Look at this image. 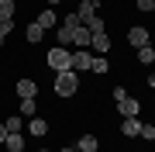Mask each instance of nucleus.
Returning <instances> with one entry per match:
<instances>
[{
    "label": "nucleus",
    "mask_w": 155,
    "mask_h": 152,
    "mask_svg": "<svg viewBox=\"0 0 155 152\" xmlns=\"http://www.w3.org/2000/svg\"><path fill=\"white\" fill-rule=\"evenodd\" d=\"M79 90V76L72 73V69H62V73H55V93L59 97H72Z\"/></svg>",
    "instance_id": "obj_1"
},
{
    "label": "nucleus",
    "mask_w": 155,
    "mask_h": 152,
    "mask_svg": "<svg viewBox=\"0 0 155 152\" xmlns=\"http://www.w3.org/2000/svg\"><path fill=\"white\" fill-rule=\"evenodd\" d=\"M48 66L55 69V73L69 69V66H72V52H69V49H48Z\"/></svg>",
    "instance_id": "obj_2"
},
{
    "label": "nucleus",
    "mask_w": 155,
    "mask_h": 152,
    "mask_svg": "<svg viewBox=\"0 0 155 152\" xmlns=\"http://www.w3.org/2000/svg\"><path fill=\"white\" fill-rule=\"evenodd\" d=\"M90 66H93V56H90L86 49H76V52H72V66H69V69H72L76 76H79V73H90Z\"/></svg>",
    "instance_id": "obj_3"
},
{
    "label": "nucleus",
    "mask_w": 155,
    "mask_h": 152,
    "mask_svg": "<svg viewBox=\"0 0 155 152\" xmlns=\"http://www.w3.org/2000/svg\"><path fill=\"white\" fill-rule=\"evenodd\" d=\"M17 97H21V100H28V97H35L38 93V86H35V79H17Z\"/></svg>",
    "instance_id": "obj_4"
},
{
    "label": "nucleus",
    "mask_w": 155,
    "mask_h": 152,
    "mask_svg": "<svg viewBox=\"0 0 155 152\" xmlns=\"http://www.w3.org/2000/svg\"><path fill=\"white\" fill-rule=\"evenodd\" d=\"M121 104V114L124 118H138V111H141V104L134 100V97H124V100H117Z\"/></svg>",
    "instance_id": "obj_5"
},
{
    "label": "nucleus",
    "mask_w": 155,
    "mask_h": 152,
    "mask_svg": "<svg viewBox=\"0 0 155 152\" xmlns=\"http://www.w3.org/2000/svg\"><path fill=\"white\" fill-rule=\"evenodd\" d=\"M127 42H131L134 49H145V45H148V31H145V28H131V31H127Z\"/></svg>",
    "instance_id": "obj_6"
},
{
    "label": "nucleus",
    "mask_w": 155,
    "mask_h": 152,
    "mask_svg": "<svg viewBox=\"0 0 155 152\" xmlns=\"http://www.w3.org/2000/svg\"><path fill=\"white\" fill-rule=\"evenodd\" d=\"M90 38H93V35H90V28H86V24L72 31V45H76V49H90Z\"/></svg>",
    "instance_id": "obj_7"
},
{
    "label": "nucleus",
    "mask_w": 155,
    "mask_h": 152,
    "mask_svg": "<svg viewBox=\"0 0 155 152\" xmlns=\"http://www.w3.org/2000/svg\"><path fill=\"white\" fill-rule=\"evenodd\" d=\"M4 149H7V152H21V149H24V135H21V131H7Z\"/></svg>",
    "instance_id": "obj_8"
},
{
    "label": "nucleus",
    "mask_w": 155,
    "mask_h": 152,
    "mask_svg": "<svg viewBox=\"0 0 155 152\" xmlns=\"http://www.w3.org/2000/svg\"><path fill=\"white\" fill-rule=\"evenodd\" d=\"M90 49H97V52H110V38H107V31H100L90 38Z\"/></svg>",
    "instance_id": "obj_9"
},
{
    "label": "nucleus",
    "mask_w": 155,
    "mask_h": 152,
    "mask_svg": "<svg viewBox=\"0 0 155 152\" xmlns=\"http://www.w3.org/2000/svg\"><path fill=\"white\" fill-rule=\"evenodd\" d=\"M121 131H124V135H131V138L141 135V121H138V118H124V121H121Z\"/></svg>",
    "instance_id": "obj_10"
},
{
    "label": "nucleus",
    "mask_w": 155,
    "mask_h": 152,
    "mask_svg": "<svg viewBox=\"0 0 155 152\" xmlns=\"http://www.w3.org/2000/svg\"><path fill=\"white\" fill-rule=\"evenodd\" d=\"M28 131L35 138H41V135H48V121H41V118H31V124H28Z\"/></svg>",
    "instance_id": "obj_11"
},
{
    "label": "nucleus",
    "mask_w": 155,
    "mask_h": 152,
    "mask_svg": "<svg viewBox=\"0 0 155 152\" xmlns=\"http://www.w3.org/2000/svg\"><path fill=\"white\" fill-rule=\"evenodd\" d=\"M76 14H79V21H83V24H86V21H93V17H97V0H93V4H79V11H76Z\"/></svg>",
    "instance_id": "obj_12"
},
{
    "label": "nucleus",
    "mask_w": 155,
    "mask_h": 152,
    "mask_svg": "<svg viewBox=\"0 0 155 152\" xmlns=\"http://www.w3.org/2000/svg\"><path fill=\"white\" fill-rule=\"evenodd\" d=\"M35 24H41L45 31H48V28H55V11H41L38 17H35Z\"/></svg>",
    "instance_id": "obj_13"
},
{
    "label": "nucleus",
    "mask_w": 155,
    "mask_h": 152,
    "mask_svg": "<svg viewBox=\"0 0 155 152\" xmlns=\"http://www.w3.org/2000/svg\"><path fill=\"white\" fill-rule=\"evenodd\" d=\"M97 149H100L97 135H83V138H79V152H97Z\"/></svg>",
    "instance_id": "obj_14"
},
{
    "label": "nucleus",
    "mask_w": 155,
    "mask_h": 152,
    "mask_svg": "<svg viewBox=\"0 0 155 152\" xmlns=\"http://www.w3.org/2000/svg\"><path fill=\"white\" fill-rule=\"evenodd\" d=\"M14 11H17V4H14V0H0V21H11Z\"/></svg>",
    "instance_id": "obj_15"
},
{
    "label": "nucleus",
    "mask_w": 155,
    "mask_h": 152,
    "mask_svg": "<svg viewBox=\"0 0 155 152\" xmlns=\"http://www.w3.org/2000/svg\"><path fill=\"white\" fill-rule=\"evenodd\" d=\"M35 111H38L35 97H28V100H21V118H35Z\"/></svg>",
    "instance_id": "obj_16"
},
{
    "label": "nucleus",
    "mask_w": 155,
    "mask_h": 152,
    "mask_svg": "<svg viewBox=\"0 0 155 152\" xmlns=\"http://www.w3.org/2000/svg\"><path fill=\"white\" fill-rule=\"evenodd\" d=\"M4 128H7V131H21V128H24V118H21V114H11V118L4 121Z\"/></svg>",
    "instance_id": "obj_17"
},
{
    "label": "nucleus",
    "mask_w": 155,
    "mask_h": 152,
    "mask_svg": "<svg viewBox=\"0 0 155 152\" xmlns=\"http://www.w3.org/2000/svg\"><path fill=\"white\" fill-rule=\"evenodd\" d=\"M79 28H83V24H79ZM72 31H76V28H69V24L59 28V42H62V45H72Z\"/></svg>",
    "instance_id": "obj_18"
},
{
    "label": "nucleus",
    "mask_w": 155,
    "mask_h": 152,
    "mask_svg": "<svg viewBox=\"0 0 155 152\" xmlns=\"http://www.w3.org/2000/svg\"><path fill=\"white\" fill-rule=\"evenodd\" d=\"M41 35H45V28H41V24H28V42H41Z\"/></svg>",
    "instance_id": "obj_19"
},
{
    "label": "nucleus",
    "mask_w": 155,
    "mask_h": 152,
    "mask_svg": "<svg viewBox=\"0 0 155 152\" xmlns=\"http://www.w3.org/2000/svg\"><path fill=\"white\" fill-rule=\"evenodd\" d=\"M138 62H155V49H138Z\"/></svg>",
    "instance_id": "obj_20"
},
{
    "label": "nucleus",
    "mask_w": 155,
    "mask_h": 152,
    "mask_svg": "<svg viewBox=\"0 0 155 152\" xmlns=\"http://www.w3.org/2000/svg\"><path fill=\"white\" fill-rule=\"evenodd\" d=\"M90 73H107V59H104V56H97V59H93V66H90Z\"/></svg>",
    "instance_id": "obj_21"
},
{
    "label": "nucleus",
    "mask_w": 155,
    "mask_h": 152,
    "mask_svg": "<svg viewBox=\"0 0 155 152\" xmlns=\"http://www.w3.org/2000/svg\"><path fill=\"white\" fill-rule=\"evenodd\" d=\"M86 28H90V35H100V31H104V21H100V14L93 17V21H86Z\"/></svg>",
    "instance_id": "obj_22"
},
{
    "label": "nucleus",
    "mask_w": 155,
    "mask_h": 152,
    "mask_svg": "<svg viewBox=\"0 0 155 152\" xmlns=\"http://www.w3.org/2000/svg\"><path fill=\"white\" fill-rule=\"evenodd\" d=\"M11 31H14V21H0V38H7Z\"/></svg>",
    "instance_id": "obj_23"
},
{
    "label": "nucleus",
    "mask_w": 155,
    "mask_h": 152,
    "mask_svg": "<svg viewBox=\"0 0 155 152\" xmlns=\"http://www.w3.org/2000/svg\"><path fill=\"white\" fill-rule=\"evenodd\" d=\"M152 135H155V124H141V138L152 142Z\"/></svg>",
    "instance_id": "obj_24"
},
{
    "label": "nucleus",
    "mask_w": 155,
    "mask_h": 152,
    "mask_svg": "<svg viewBox=\"0 0 155 152\" xmlns=\"http://www.w3.org/2000/svg\"><path fill=\"white\" fill-rule=\"evenodd\" d=\"M138 11H155V0H138Z\"/></svg>",
    "instance_id": "obj_25"
},
{
    "label": "nucleus",
    "mask_w": 155,
    "mask_h": 152,
    "mask_svg": "<svg viewBox=\"0 0 155 152\" xmlns=\"http://www.w3.org/2000/svg\"><path fill=\"white\" fill-rule=\"evenodd\" d=\"M4 142H7V128L0 124V145H4Z\"/></svg>",
    "instance_id": "obj_26"
},
{
    "label": "nucleus",
    "mask_w": 155,
    "mask_h": 152,
    "mask_svg": "<svg viewBox=\"0 0 155 152\" xmlns=\"http://www.w3.org/2000/svg\"><path fill=\"white\" fill-rule=\"evenodd\" d=\"M148 86H152V90H155V76H148Z\"/></svg>",
    "instance_id": "obj_27"
},
{
    "label": "nucleus",
    "mask_w": 155,
    "mask_h": 152,
    "mask_svg": "<svg viewBox=\"0 0 155 152\" xmlns=\"http://www.w3.org/2000/svg\"><path fill=\"white\" fill-rule=\"evenodd\" d=\"M79 4H93V0H79Z\"/></svg>",
    "instance_id": "obj_28"
},
{
    "label": "nucleus",
    "mask_w": 155,
    "mask_h": 152,
    "mask_svg": "<svg viewBox=\"0 0 155 152\" xmlns=\"http://www.w3.org/2000/svg\"><path fill=\"white\" fill-rule=\"evenodd\" d=\"M62 152H76V149H62Z\"/></svg>",
    "instance_id": "obj_29"
},
{
    "label": "nucleus",
    "mask_w": 155,
    "mask_h": 152,
    "mask_svg": "<svg viewBox=\"0 0 155 152\" xmlns=\"http://www.w3.org/2000/svg\"><path fill=\"white\" fill-rule=\"evenodd\" d=\"M48 4H59V0H48Z\"/></svg>",
    "instance_id": "obj_30"
},
{
    "label": "nucleus",
    "mask_w": 155,
    "mask_h": 152,
    "mask_svg": "<svg viewBox=\"0 0 155 152\" xmlns=\"http://www.w3.org/2000/svg\"><path fill=\"white\" fill-rule=\"evenodd\" d=\"M0 45H4V38H0Z\"/></svg>",
    "instance_id": "obj_31"
},
{
    "label": "nucleus",
    "mask_w": 155,
    "mask_h": 152,
    "mask_svg": "<svg viewBox=\"0 0 155 152\" xmlns=\"http://www.w3.org/2000/svg\"><path fill=\"white\" fill-rule=\"evenodd\" d=\"M41 152H48V149H41Z\"/></svg>",
    "instance_id": "obj_32"
},
{
    "label": "nucleus",
    "mask_w": 155,
    "mask_h": 152,
    "mask_svg": "<svg viewBox=\"0 0 155 152\" xmlns=\"http://www.w3.org/2000/svg\"><path fill=\"white\" fill-rule=\"evenodd\" d=\"M152 142H155V135H152Z\"/></svg>",
    "instance_id": "obj_33"
},
{
    "label": "nucleus",
    "mask_w": 155,
    "mask_h": 152,
    "mask_svg": "<svg viewBox=\"0 0 155 152\" xmlns=\"http://www.w3.org/2000/svg\"><path fill=\"white\" fill-rule=\"evenodd\" d=\"M152 124H155V121H152Z\"/></svg>",
    "instance_id": "obj_34"
}]
</instances>
